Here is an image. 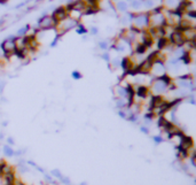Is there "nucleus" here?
<instances>
[{
	"label": "nucleus",
	"instance_id": "nucleus-22",
	"mask_svg": "<svg viewBox=\"0 0 196 185\" xmlns=\"http://www.w3.org/2000/svg\"><path fill=\"white\" fill-rule=\"evenodd\" d=\"M71 76H72V78L74 80H81V74L79 73V71H77V70H75V71H72V74H71Z\"/></svg>",
	"mask_w": 196,
	"mask_h": 185
},
{
	"label": "nucleus",
	"instance_id": "nucleus-25",
	"mask_svg": "<svg viewBox=\"0 0 196 185\" xmlns=\"http://www.w3.org/2000/svg\"><path fill=\"white\" fill-rule=\"evenodd\" d=\"M140 131L146 133V135H148V133H149V128L144 127V125H141V127H140Z\"/></svg>",
	"mask_w": 196,
	"mask_h": 185
},
{
	"label": "nucleus",
	"instance_id": "nucleus-20",
	"mask_svg": "<svg viewBox=\"0 0 196 185\" xmlns=\"http://www.w3.org/2000/svg\"><path fill=\"white\" fill-rule=\"evenodd\" d=\"M87 6H99V1L100 0H85Z\"/></svg>",
	"mask_w": 196,
	"mask_h": 185
},
{
	"label": "nucleus",
	"instance_id": "nucleus-32",
	"mask_svg": "<svg viewBox=\"0 0 196 185\" xmlns=\"http://www.w3.org/2000/svg\"><path fill=\"white\" fill-rule=\"evenodd\" d=\"M81 185H87L86 182H83V183H81Z\"/></svg>",
	"mask_w": 196,
	"mask_h": 185
},
{
	"label": "nucleus",
	"instance_id": "nucleus-17",
	"mask_svg": "<svg viewBox=\"0 0 196 185\" xmlns=\"http://www.w3.org/2000/svg\"><path fill=\"white\" fill-rule=\"evenodd\" d=\"M98 46H99V48H100V50H102V51H104V52H106V51H108V50H109V41H100L98 43Z\"/></svg>",
	"mask_w": 196,
	"mask_h": 185
},
{
	"label": "nucleus",
	"instance_id": "nucleus-14",
	"mask_svg": "<svg viewBox=\"0 0 196 185\" xmlns=\"http://www.w3.org/2000/svg\"><path fill=\"white\" fill-rule=\"evenodd\" d=\"M121 59L122 58H118V57H115V58L110 59L109 63H110V66L112 67V69H118V68H121Z\"/></svg>",
	"mask_w": 196,
	"mask_h": 185
},
{
	"label": "nucleus",
	"instance_id": "nucleus-9",
	"mask_svg": "<svg viewBox=\"0 0 196 185\" xmlns=\"http://www.w3.org/2000/svg\"><path fill=\"white\" fill-rule=\"evenodd\" d=\"M116 12H118L119 14H125V13L128 12V2L125 1V0H119L115 2V6H114Z\"/></svg>",
	"mask_w": 196,
	"mask_h": 185
},
{
	"label": "nucleus",
	"instance_id": "nucleus-11",
	"mask_svg": "<svg viewBox=\"0 0 196 185\" xmlns=\"http://www.w3.org/2000/svg\"><path fill=\"white\" fill-rule=\"evenodd\" d=\"M115 92L116 98H123V99H127V92H126V89L122 85H117L114 90ZM131 105V104H130Z\"/></svg>",
	"mask_w": 196,
	"mask_h": 185
},
{
	"label": "nucleus",
	"instance_id": "nucleus-27",
	"mask_svg": "<svg viewBox=\"0 0 196 185\" xmlns=\"http://www.w3.org/2000/svg\"><path fill=\"white\" fill-rule=\"evenodd\" d=\"M2 91H4V82L0 80V94L2 93Z\"/></svg>",
	"mask_w": 196,
	"mask_h": 185
},
{
	"label": "nucleus",
	"instance_id": "nucleus-34",
	"mask_svg": "<svg viewBox=\"0 0 196 185\" xmlns=\"http://www.w3.org/2000/svg\"><path fill=\"white\" fill-rule=\"evenodd\" d=\"M0 153H1V148H0Z\"/></svg>",
	"mask_w": 196,
	"mask_h": 185
},
{
	"label": "nucleus",
	"instance_id": "nucleus-28",
	"mask_svg": "<svg viewBox=\"0 0 196 185\" xmlns=\"http://www.w3.org/2000/svg\"><path fill=\"white\" fill-rule=\"evenodd\" d=\"M7 124H8V122H7V121L2 122V127H7Z\"/></svg>",
	"mask_w": 196,
	"mask_h": 185
},
{
	"label": "nucleus",
	"instance_id": "nucleus-10",
	"mask_svg": "<svg viewBox=\"0 0 196 185\" xmlns=\"http://www.w3.org/2000/svg\"><path fill=\"white\" fill-rule=\"evenodd\" d=\"M128 8L132 9V13H139L142 8V0H132L128 2Z\"/></svg>",
	"mask_w": 196,
	"mask_h": 185
},
{
	"label": "nucleus",
	"instance_id": "nucleus-31",
	"mask_svg": "<svg viewBox=\"0 0 196 185\" xmlns=\"http://www.w3.org/2000/svg\"><path fill=\"white\" fill-rule=\"evenodd\" d=\"M110 2H114V4H115V2H117V1H119V0H109Z\"/></svg>",
	"mask_w": 196,
	"mask_h": 185
},
{
	"label": "nucleus",
	"instance_id": "nucleus-16",
	"mask_svg": "<svg viewBox=\"0 0 196 185\" xmlns=\"http://www.w3.org/2000/svg\"><path fill=\"white\" fill-rule=\"evenodd\" d=\"M76 31H77V34H79V35H85V34L88 32V29H87L84 24L78 23L76 25Z\"/></svg>",
	"mask_w": 196,
	"mask_h": 185
},
{
	"label": "nucleus",
	"instance_id": "nucleus-3",
	"mask_svg": "<svg viewBox=\"0 0 196 185\" xmlns=\"http://www.w3.org/2000/svg\"><path fill=\"white\" fill-rule=\"evenodd\" d=\"M166 67H165V62L163 61H154L151 63V67H150V71H149V75L153 77V78H160L162 76L166 75Z\"/></svg>",
	"mask_w": 196,
	"mask_h": 185
},
{
	"label": "nucleus",
	"instance_id": "nucleus-23",
	"mask_svg": "<svg viewBox=\"0 0 196 185\" xmlns=\"http://www.w3.org/2000/svg\"><path fill=\"white\" fill-rule=\"evenodd\" d=\"M101 58L103 59L104 61H107V62H109L110 61V54H109V52H108V51H106V52H103L102 53V55H101Z\"/></svg>",
	"mask_w": 196,
	"mask_h": 185
},
{
	"label": "nucleus",
	"instance_id": "nucleus-15",
	"mask_svg": "<svg viewBox=\"0 0 196 185\" xmlns=\"http://www.w3.org/2000/svg\"><path fill=\"white\" fill-rule=\"evenodd\" d=\"M30 31V25H25V27H22V28H20L17 31V37H25V36L29 34Z\"/></svg>",
	"mask_w": 196,
	"mask_h": 185
},
{
	"label": "nucleus",
	"instance_id": "nucleus-30",
	"mask_svg": "<svg viewBox=\"0 0 196 185\" xmlns=\"http://www.w3.org/2000/svg\"><path fill=\"white\" fill-rule=\"evenodd\" d=\"M4 139V135L2 133H0V140H2Z\"/></svg>",
	"mask_w": 196,
	"mask_h": 185
},
{
	"label": "nucleus",
	"instance_id": "nucleus-5",
	"mask_svg": "<svg viewBox=\"0 0 196 185\" xmlns=\"http://www.w3.org/2000/svg\"><path fill=\"white\" fill-rule=\"evenodd\" d=\"M167 39H169V43L174 47H182V45L186 43L182 32L179 31V30H173L172 32L169 35Z\"/></svg>",
	"mask_w": 196,
	"mask_h": 185
},
{
	"label": "nucleus",
	"instance_id": "nucleus-6",
	"mask_svg": "<svg viewBox=\"0 0 196 185\" xmlns=\"http://www.w3.org/2000/svg\"><path fill=\"white\" fill-rule=\"evenodd\" d=\"M56 22L53 20L51 15H44L38 21V30H51L55 29Z\"/></svg>",
	"mask_w": 196,
	"mask_h": 185
},
{
	"label": "nucleus",
	"instance_id": "nucleus-12",
	"mask_svg": "<svg viewBox=\"0 0 196 185\" xmlns=\"http://www.w3.org/2000/svg\"><path fill=\"white\" fill-rule=\"evenodd\" d=\"M169 44H170V43H169V39H167L166 37L158 38V39H157V51H163Z\"/></svg>",
	"mask_w": 196,
	"mask_h": 185
},
{
	"label": "nucleus",
	"instance_id": "nucleus-18",
	"mask_svg": "<svg viewBox=\"0 0 196 185\" xmlns=\"http://www.w3.org/2000/svg\"><path fill=\"white\" fill-rule=\"evenodd\" d=\"M51 175H52L53 177H55V178H58V179H61L63 177V175L61 174V171H60L58 169H53L52 171H51Z\"/></svg>",
	"mask_w": 196,
	"mask_h": 185
},
{
	"label": "nucleus",
	"instance_id": "nucleus-19",
	"mask_svg": "<svg viewBox=\"0 0 196 185\" xmlns=\"http://www.w3.org/2000/svg\"><path fill=\"white\" fill-rule=\"evenodd\" d=\"M88 32H90L91 35H93V36H96L99 34V28H98V27H94V25H93V27H91V28L88 29Z\"/></svg>",
	"mask_w": 196,
	"mask_h": 185
},
{
	"label": "nucleus",
	"instance_id": "nucleus-8",
	"mask_svg": "<svg viewBox=\"0 0 196 185\" xmlns=\"http://www.w3.org/2000/svg\"><path fill=\"white\" fill-rule=\"evenodd\" d=\"M193 147H194V141H193V139L190 138L189 136L184 135V137L181 139V143H180L179 147H177V148H181V150L186 151V152L188 153V151H189L190 148H193Z\"/></svg>",
	"mask_w": 196,
	"mask_h": 185
},
{
	"label": "nucleus",
	"instance_id": "nucleus-7",
	"mask_svg": "<svg viewBox=\"0 0 196 185\" xmlns=\"http://www.w3.org/2000/svg\"><path fill=\"white\" fill-rule=\"evenodd\" d=\"M53 18V20L56 22V24L58 22H61V21H63L65 18H68V11H67V8L63 6L61 7H58L54 12L52 13V15H51Z\"/></svg>",
	"mask_w": 196,
	"mask_h": 185
},
{
	"label": "nucleus",
	"instance_id": "nucleus-33",
	"mask_svg": "<svg viewBox=\"0 0 196 185\" xmlns=\"http://www.w3.org/2000/svg\"><path fill=\"white\" fill-rule=\"evenodd\" d=\"M125 1H127V2H130V1H132V0H125Z\"/></svg>",
	"mask_w": 196,
	"mask_h": 185
},
{
	"label": "nucleus",
	"instance_id": "nucleus-1",
	"mask_svg": "<svg viewBox=\"0 0 196 185\" xmlns=\"http://www.w3.org/2000/svg\"><path fill=\"white\" fill-rule=\"evenodd\" d=\"M131 27L134 28L138 31H146L149 28V16H148V12H139L134 13L132 23Z\"/></svg>",
	"mask_w": 196,
	"mask_h": 185
},
{
	"label": "nucleus",
	"instance_id": "nucleus-13",
	"mask_svg": "<svg viewBox=\"0 0 196 185\" xmlns=\"http://www.w3.org/2000/svg\"><path fill=\"white\" fill-rule=\"evenodd\" d=\"M2 152H4V154L7 156V157H12L14 156V153H15V151L13 150L12 146H9V145H4V147H2Z\"/></svg>",
	"mask_w": 196,
	"mask_h": 185
},
{
	"label": "nucleus",
	"instance_id": "nucleus-24",
	"mask_svg": "<svg viewBox=\"0 0 196 185\" xmlns=\"http://www.w3.org/2000/svg\"><path fill=\"white\" fill-rule=\"evenodd\" d=\"M60 182L62 183V184H64V185H71V182H70V179L68 178V177H62V178L60 179Z\"/></svg>",
	"mask_w": 196,
	"mask_h": 185
},
{
	"label": "nucleus",
	"instance_id": "nucleus-21",
	"mask_svg": "<svg viewBox=\"0 0 196 185\" xmlns=\"http://www.w3.org/2000/svg\"><path fill=\"white\" fill-rule=\"evenodd\" d=\"M153 140L155 141V144H161V143H163V137L162 136H160V135H157V136H154L153 137Z\"/></svg>",
	"mask_w": 196,
	"mask_h": 185
},
{
	"label": "nucleus",
	"instance_id": "nucleus-26",
	"mask_svg": "<svg viewBox=\"0 0 196 185\" xmlns=\"http://www.w3.org/2000/svg\"><path fill=\"white\" fill-rule=\"evenodd\" d=\"M7 145H9V146L14 145V139H13L12 137H8V138H7Z\"/></svg>",
	"mask_w": 196,
	"mask_h": 185
},
{
	"label": "nucleus",
	"instance_id": "nucleus-29",
	"mask_svg": "<svg viewBox=\"0 0 196 185\" xmlns=\"http://www.w3.org/2000/svg\"><path fill=\"white\" fill-rule=\"evenodd\" d=\"M4 22H5L4 20H0V29H1V27H2V24H4Z\"/></svg>",
	"mask_w": 196,
	"mask_h": 185
},
{
	"label": "nucleus",
	"instance_id": "nucleus-4",
	"mask_svg": "<svg viewBox=\"0 0 196 185\" xmlns=\"http://www.w3.org/2000/svg\"><path fill=\"white\" fill-rule=\"evenodd\" d=\"M15 36H8L5 41L1 43V51L5 53V57L9 58L12 54L15 53L16 50V45H15Z\"/></svg>",
	"mask_w": 196,
	"mask_h": 185
},
{
	"label": "nucleus",
	"instance_id": "nucleus-2",
	"mask_svg": "<svg viewBox=\"0 0 196 185\" xmlns=\"http://www.w3.org/2000/svg\"><path fill=\"white\" fill-rule=\"evenodd\" d=\"M149 92L151 96H164L165 93H167V84L165 82L160 78H153V81L150 83L149 86Z\"/></svg>",
	"mask_w": 196,
	"mask_h": 185
}]
</instances>
